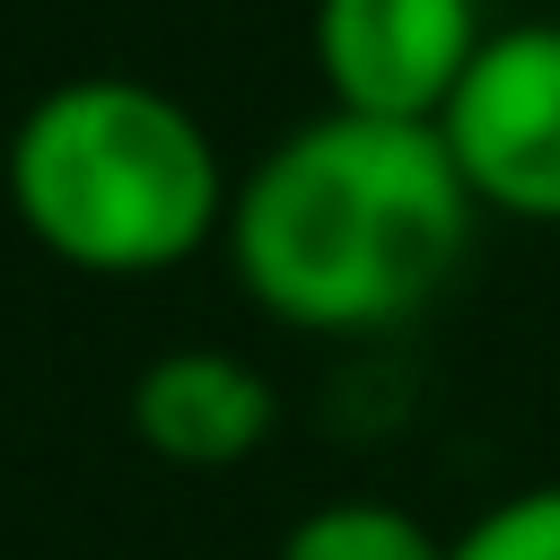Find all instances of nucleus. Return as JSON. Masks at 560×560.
Returning <instances> with one entry per match:
<instances>
[{"label":"nucleus","mask_w":560,"mask_h":560,"mask_svg":"<svg viewBox=\"0 0 560 560\" xmlns=\"http://www.w3.org/2000/svg\"><path fill=\"white\" fill-rule=\"evenodd\" d=\"M472 192L429 122L315 114L280 131L228 192L236 289L306 341H376L438 306L472 245Z\"/></svg>","instance_id":"nucleus-1"},{"label":"nucleus","mask_w":560,"mask_h":560,"mask_svg":"<svg viewBox=\"0 0 560 560\" xmlns=\"http://www.w3.org/2000/svg\"><path fill=\"white\" fill-rule=\"evenodd\" d=\"M0 192L44 262L79 280H166L219 245L236 166L175 88L79 70L9 122Z\"/></svg>","instance_id":"nucleus-2"},{"label":"nucleus","mask_w":560,"mask_h":560,"mask_svg":"<svg viewBox=\"0 0 560 560\" xmlns=\"http://www.w3.org/2000/svg\"><path fill=\"white\" fill-rule=\"evenodd\" d=\"M429 131L472 210L560 228V18L490 26Z\"/></svg>","instance_id":"nucleus-3"},{"label":"nucleus","mask_w":560,"mask_h":560,"mask_svg":"<svg viewBox=\"0 0 560 560\" xmlns=\"http://www.w3.org/2000/svg\"><path fill=\"white\" fill-rule=\"evenodd\" d=\"M481 35V0H315L306 18L324 105L368 122H438Z\"/></svg>","instance_id":"nucleus-4"},{"label":"nucleus","mask_w":560,"mask_h":560,"mask_svg":"<svg viewBox=\"0 0 560 560\" xmlns=\"http://www.w3.org/2000/svg\"><path fill=\"white\" fill-rule=\"evenodd\" d=\"M131 438L175 464V472H236L271 446L280 429V385L245 359V350H219V341H184V350H158L140 376H131Z\"/></svg>","instance_id":"nucleus-5"},{"label":"nucleus","mask_w":560,"mask_h":560,"mask_svg":"<svg viewBox=\"0 0 560 560\" xmlns=\"http://www.w3.org/2000/svg\"><path fill=\"white\" fill-rule=\"evenodd\" d=\"M271 560H446V534H429L402 499H376V490H341V499H315Z\"/></svg>","instance_id":"nucleus-6"},{"label":"nucleus","mask_w":560,"mask_h":560,"mask_svg":"<svg viewBox=\"0 0 560 560\" xmlns=\"http://www.w3.org/2000/svg\"><path fill=\"white\" fill-rule=\"evenodd\" d=\"M446 560H560V481H525L446 534Z\"/></svg>","instance_id":"nucleus-7"}]
</instances>
